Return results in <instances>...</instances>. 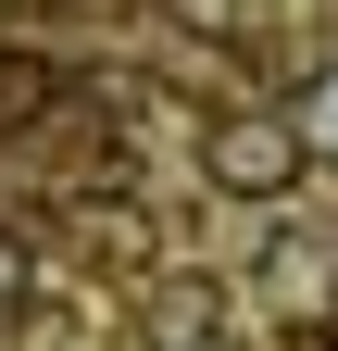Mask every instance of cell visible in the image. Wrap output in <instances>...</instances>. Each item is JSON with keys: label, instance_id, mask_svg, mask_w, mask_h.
Instances as JSON below:
<instances>
[{"label": "cell", "instance_id": "cell-4", "mask_svg": "<svg viewBox=\"0 0 338 351\" xmlns=\"http://www.w3.org/2000/svg\"><path fill=\"white\" fill-rule=\"evenodd\" d=\"M263 289L288 314H338V239H276L263 251Z\"/></svg>", "mask_w": 338, "mask_h": 351}, {"label": "cell", "instance_id": "cell-2", "mask_svg": "<svg viewBox=\"0 0 338 351\" xmlns=\"http://www.w3.org/2000/svg\"><path fill=\"white\" fill-rule=\"evenodd\" d=\"M138 351H250L226 289L213 276H151V314H138Z\"/></svg>", "mask_w": 338, "mask_h": 351}, {"label": "cell", "instance_id": "cell-5", "mask_svg": "<svg viewBox=\"0 0 338 351\" xmlns=\"http://www.w3.org/2000/svg\"><path fill=\"white\" fill-rule=\"evenodd\" d=\"M51 101H63V63L51 51H0V138H25Z\"/></svg>", "mask_w": 338, "mask_h": 351}, {"label": "cell", "instance_id": "cell-7", "mask_svg": "<svg viewBox=\"0 0 338 351\" xmlns=\"http://www.w3.org/2000/svg\"><path fill=\"white\" fill-rule=\"evenodd\" d=\"M25 314V239H0V326Z\"/></svg>", "mask_w": 338, "mask_h": 351}, {"label": "cell", "instance_id": "cell-6", "mask_svg": "<svg viewBox=\"0 0 338 351\" xmlns=\"http://www.w3.org/2000/svg\"><path fill=\"white\" fill-rule=\"evenodd\" d=\"M288 125H301V151H338V75H313V88H301V113H288Z\"/></svg>", "mask_w": 338, "mask_h": 351}, {"label": "cell", "instance_id": "cell-1", "mask_svg": "<svg viewBox=\"0 0 338 351\" xmlns=\"http://www.w3.org/2000/svg\"><path fill=\"white\" fill-rule=\"evenodd\" d=\"M200 176H213L226 201H288V189L313 176V151H301V125H288V113L226 101L213 125H200Z\"/></svg>", "mask_w": 338, "mask_h": 351}, {"label": "cell", "instance_id": "cell-3", "mask_svg": "<svg viewBox=\"0 0 338 351\" xmlns=\"http://www.w3.org/2000/svg\"><path fill=\"white\" fill-rule=\"evenodd\" d=\"M75 251L88 263H113V276H151V201H125V189H101V201H75Z\"/></svg>", "mask_w": 338, "mask_h": 351}]
</instances>
